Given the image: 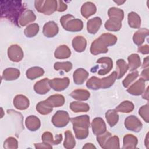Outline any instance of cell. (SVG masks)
Wrapping results in <instances>:
<instances>
[{"label": "cell", "instance_id": "cell-51", "mask_svg": "<svg viewBox=\"0 0 149 149\" xmlns=\"http://www.w3.org/2000/svg\"><path fill=\"white\" fill-rule=\"evenodd\" d=\"M34 146L36 148H52V147L51 144H49L47 143L43 142L41 143H35Z\"/></svg>", "mask_w": 149, "mask_h": 149}, {"label": "cell", "instance_id": "cell-19", "mask_svg": "<svg viewBox=\"0 0 149 149\" xmlns=\"http://www.w3.org/2000/svg\"><path fill=\"white\" fill-rule=\"evenodd\" d=\"M20 74V72L19 69L14 68H8L3 71L2 79L6 81L15 80L19 77Z\"/></svg>", "mask_w": 149, "mask_h": 149}, {"label": "cell", "instance_id": "cell-25", "mask_svg": "<svg viewBox=\"0 0 149 149\" xmlns=\"http://www.w3.org/2000/svg\"><path fill=\"white\" fill-rule=\"evenodd\" d=\"M121 20L116 18L110 17L108 20L106 21L104 26L105 29L111 31H118L122 27Z\"/></svg>", "mask_w": 149, "mask_h": 149}, {"label": "cell", "instance_id": "cell-29", "mask_svg": "<svg viewBox=\"0 0 149 149\" xmlns=\"http://www.w3.org/2000/svg\"><path fill=\"white\" fill-rule=\"evenodd\" d=\"M44 73V70L42 68L34 66L29 68L26 72V77L30 80H34L42 76Z\"/></svg>", "mask_w": 149, "mask_h": 149}, {"label": "cell", "instance_id": "cell-5", "mask_svg": "<svg viewBox=\"0 0 149 149\" xmlns=\"http://www.w3.org/2000/svg\"><path fill=\"white\" fill-rule=\"evenodd\" d=\"M70 120L69 113L65 111H58L52 116L51 122L57 127L66 126Z\"/></svg>", "mask_w": 149, "mask_h": 149}, {"label": "cell", "instance_id": "cell-16", "mask_svg": "<svg viewBox=\"0 0 149 149\" xmlns=\"http://www.w3.org/2000/svg\"><path fill=\"white\" fill-rule=\"evenodd\" d=\"M29 100L22 94L16 95L13 99V105L19 110H25L29 108Z\"/></svg>", "mask_w": 149, "mask_h": 149}, {"label": "cell", "instance_id": "cell-22", "mask_svg": "<svg viewBox=\"0 0 149 149\" xmlns=\"http://www.w3.org/2000/svg\"><path fill=\"white\" fill-rule=\"evenodd\" d=\"M97 11V8L94 3L91 2H86L81 8V15L86 19L94 15Z\"/></svg>", "mask_w": 149, "mask_h": 149}, {"label": "cell", "instance_id": "cell-28", "mask_svg": "<svg viewBox=\"0 0 149 149\" xmlns=\"http://www.w3.org/2000/svg\"><path fill=\"white\" fill-rule=\"evenodd\" d=\"M137 143L138 140L136 136L131 134H127L123 137L122 148H136Z\"/></svg>", "mask_w": 149, "mask_h": 149}, {"label": "cell", "instance_id": "cell-21", "mask_svg": "<svg viewBox=\"0 0 149 149\" xmlns=\"http://www.w3.org/2000/svg\"><path fill=\"white\" fill-rule=\"evenodd\" d=\"M72 46L73 49L77 52H81L86 49L87 41L81 36H77L72 40Z\"/></svg>", "mask_w": 149, "mask_h": 149}, {"label": "cell", "instance_id": "cell-39", "mask_svg": "<svg viewBox=\"0 0 149 149\" xmlns=\"http://www.w3.org/2000/svg\"><path fill=\"white\" fill-rule=\"evenodd\" d=\"M134 104L129 101H124L115 108L117 112L122 113H129L134 109Z\"/></svg>", "mask_w": 149, "mask_h": 149}, {"label": "cell", "instance_id": "cell-32", "mask_svg": "<svg viewBox=\"0 0 149 149\" xmlns=\"http://www.w3.org/2000/svg\"><path fill=\"white\" fill-rule=\"evenodd\" d=\"M127 18L128 24L130 27L133 29H139L140 27L141 19L137 13L134 12L129 13Z\"/></svg>", "mask_w": 149, "mask_h": 149}, {"label": "cell", "instance_id": "cell-20", "mask_svg": "<svg viewBox=\"0 0 149 149\" xmlns=\"http://www.w3.org/2000/svg\"><path fill=\"white\" fill-rule=\"evenodd\" d=\"M88 72L83 68H78L73 73V81L76 84H82L88 77Z\"/></svg>", "mask_w": 149, "mask_h": 149}, {"label": "cell", "instance_id": "cell-48", "mask_svg": "<svg viewBox=\"0 0 149 149\" xmlns=\"http://www.w3.org/2000/svg\"><path fill=\"white\" fill-rule=\"evenodd\" d=\"M148 104L144 105L141 107L139 110V115L143 118V119L147 123L149 122V116H148V111H149Z\"/></svg>", "mask_w": 149, "mask_h": 149}, {"label": "cell", "instance_id": "cell-2", "mask_svg": "<svg viewBox=\"0 0 149 149\" xmlns=\"http://www.w3.org/2000/svg\"><path fill=\"white\" fill-rule=\"evenodd\" d=\"M60 22L63 28L70 32H77L83 29V23L79 19H76L70 14L62 16L60 19Z\"/></svg>", "mask_w": 149, "mask_h": 149}, {"label": "cell", "instance_id": "cell-45", "mask_svg": "<svg viewBox=\"0 0 149 149\" xmlns=\"http://www.w3.org/2000/svg\"><path fill=\"white\" fill-rule=\"evenodd\" d=\"M139 76V72L137 70H134L132 73L127 74V76L125 77V79L123 80L122 84L124 87H128L133 81H134L137 77Z\"/></svg>", "mask_w": 149, "mask_h": 149}, {"label": "cell", "instance_id": "cell-58", "mask_svg": "<svg viewBox=\"0 0 149 149\" xmlns=\"http://www.w3.org/2000/svg\"><path fill=\"white\" fill-rule=\"evenodd\" d=\"M114 2H115L116 3L118 4V5H120L122 4H123V3L125 2V1H114Z\"/></svg>", "mask_w": 149, "mask_h": 149}, {"label": "cell", "instance_id": "cell-24", "mask_svg": "<svg viewBox=\"0 0 149 149\" xmlns=\"http://www.w3.org/2000/svg\"><path fill=\"white\" fill-rule=\"evenodd\" d=\"M25 125L29 130L36 131L40 127L41 122L36 116L30 115L26 119Z\"/></svg>", "mask_w": 149, "mask_h": 149}, {"label": "cell", "instance_id": "cell-33", "mask_svg": "<svg viewBox=\"0 0 149 149\" xmlns=\"http://www.w3.org/2000/svg\"><path fill=\"white\" fill-rule=\"evenodd\" d=\"M128 60V67L130 71L139 68L141 65L140 58L137 54H132L127 58Z\"/></svg>", "mask_w": 149, "mask_h": 149}, {"label": "cell", "instance_id": "cell-9", "mask_svg": "<svg viewBox=\"0 0 149 149\" xmlns=\"http://www.w3.org/2000/svg\"><path fill=\"white\" fill-rule=\"evenodd\" d=\"M91 126L93 133L96 136L101 134L107 131L106 124L100 117L94 118L91 122Z\"/></svg>", "mask_w": 149, "mask_h": 149}, {"label": "cell", "instance_id": "cell-55", "mask_svg": "<svg viewBox=\"0 0 149 149\" xmlns=\"http://www.w3.org/2000/svg\"><path fill=\"white\" fill-rule=\"evenodd\" d=\"M83 148H96L95 146H94L92 143H86L83 147Z\"/></svg>", "mask_w": 149, "mask_h": 149}, {"label": "cell", "instance_id": "cell-12", "mask_svg": "<svg viewBox=\"0 0 149 149\" xmlns=\"http://www.w3.org/2000/svg\"><path fill=\"white\" fill-rule=\"evenodd\" d=\"M97 63L103 65V68L98 71L99 75H105L108 73L113 68L112 59L109 57H102L97 59Z\"/></svg>", "mask_w": 149, "mask_h": 149}, {"label": "cell", "instance_id": "cell-42", "mask_svg": "<svg viewBox=\"0 0 149 149\" xmlns=\"http://www.w3.org/2000/svg\"><path fill=\"white\" fill-rule=\"evenodd\" d=\"M36 110L39 113L45 115H48L52 111L53 108L47 105L45 102V101H42L39 102L37 104Z\"/></svg>", "mask_w": 149, "mask_h": 149}, {"label": "cell", "instance_id": "cell-57", "mask_svg": "<svg viewBox=\"0 0 149 149\" xmlns=\"http://www.w3.org/2000/svg\"><path fill=\"white\" fill-rule=\"evenodd\" d=\"M149 138H148V133H147L146 134V139L144 140V143H145V146L147 148H149Z\"/></svg>", "mask_w": 149, "mask_h": 149}, {"label": "cell", "instance_id": "cell-27", "mask_svg": "<svg viewBox=\"0 0 149 149\" xmlns=\"http://www.w3.org/2000/svg\"><path fill=\"white\" fill-rule=\"evenodd\" d=\"M70 49L66 45H59L57 47L54 52L55 57L59 59H67L70 56Z\"/></svg>", "mask_w": 149, "mask_h": 149}, {"label": "cell", "instance_id": "cell-7", "mask_svg": "<svg viewBox=\"0 0 149 149\" xmlns=\"http://www.w3.org/2000/svg\"><path fill=\"white\" fill-rule=\"evenodd\" d=\"M8 55L10 61L18 62L23 59L24 54L22 48L19 45L13 44L8 49Z\"/></svg>", "mask_w": 149, "mask_h": 149}, {"label": "cell", "instance_id": "cell-13", "mask_svg": "<svg viewBox=\"0 0 149 149\" xmlns=\"http://www.w3.org/2000/svg\"><path fill=\"white\" fill-rule=\"evenodd\" d=\"M49 80L48 78H44L36 82L34 86V91L38 94H45L51 89Z\"/></svg>", "mask_w": 149, "mask_h": 149}, {"label": "cell", "instance_id": "cell-34", "mask_svg": "<svg viewBox=\"0 0 149 149\" xmlns=\"http://www.w3.org/2000/svg\"><path fill=\"white\" fill-rule=\"evenodd\" d=\"M105 118L109 125L113 127L119 120V115L115 109H109L105 113Z\"/></svg>", "mask_w": 149, "mask_h": 149}, {"label": "cell", "instance_id": "cell-35", "mask_svg": "<svg viewBox=\"0 0 149 149\" xmlns=\"http://www.w3.org/2000/svg\"><path fill=\"white\" fill-rule=\"evenodd\" d=\"M76 141L71 131L68 130L65 132L63 147L66 149H72L75 147Z\"/></svg>", "mask_w": 149, "mask_h": 149}, {"label": "cell", "instance_id": "cell-11", "mask_svg": "<svg viewBox=\"0 0 149 149\" xmlns=\"http://www.w3.org/2000/svg\"><path fill=\"white\" fill-rule=\"evenodd\" d=\"M36 19V16L31 10L26 9L19 19L18 23L20 26H26L33 23Z\"/></svg>", "mask_w": 149, "mask_h": 149}, {"label": "cell", "instance_id": "cell-56", "mask_svg": "<svg viewBox=\"0 0 149 149\" xmlns=\"http://www.w3.org/2000/svg\"><path fill=\"white\" fill-rule=\"evenodd\" d=\"M148 56H147L146 58L144 59V62L143 63L142 68H148Z\"/></svg>", "mask_w": 149, "mask_h": 149}, {"label": "cell", "instance_id": "cell-40", "mask_svg": "<svg viewBox=\"0 0 149 149\" xmlns=\"http://www.w3.org/2000/svg\"><path fill=\"white\" fill-rule=\"evenodd\" d=\"M117 79V72L116 71H113L110 75L107 77L102 78V88H108L111 87L115 80Z\"/></svg>", "mask_w": 149, "mask_h": 149}, {"label": "cell", "instance_id": "cell-38", "mask_svg": "<svg viewBox=\"0 0 149 149\" xmlns=\"http://www.w3.org/2000/svg\"><path fill=\"white\" fill-rule=\"evenodd\" d=\"M86 86L89 89L94 90L102 88V79L96 76H92L87 80Z\"/></svg>", "mask_w": 149, "mask_h": 149}, {"label": "cell", "instance_id": "cell-18", "mask_svg": "<svg viewBox=\"0 0 149 149\" xmlns=\"http://www.w3.org/2000/svg\"><path fill=\"white\" fill-rule=\"evenodd\" d=\"M102 24V20L100 17H95L89 19L87 23V30L90 34H95L100 29Z\"/></svg>", "mask_w": 149, "mask_h": 149}, {"label": "cell", "instance_id": "cell-37", "mask_svg": "<svg viewBox=\"0 0 149 149\" xmlns=\"http://www.w3.org/2000/svg\"><path fill=\"white\" fill-rule=\"evenodd\" d=\"M119 137L117 136H111L107 139L102 148L105 149H117L119 148Z\"/></svg>", "mask_w": 149, "mask_h": 149}, {"label": "cell", "instance_id": "cell-1", "mask_svg": "<svg viewBox=\"0 0 149 149\" xmlns=\"http://www.w3.org/2000/svg\"><path fill=\"white\" fill-rule=\"evenodd\" d=\"M1 17L9 20L12 23L19 26L18 21L26 10L22 1H1Z\"/></svg>", "mask_w": 149, "mask_h": 149}, {"label": "cell", "instance_id": "cell-3", "mask_svg": "<svg viewBox=\"0 0 149 149\" xmlns=\"http://www.w3.org/2000/svg\"><path fill=\"white\" fill-rule=\"evenodd\" d=\"M34 6L38 12L44 15H50L57 10L58 3L55 0L35 1Z\"/></svg>", "mask_w": 149, "mask_h": 149}, {"label": "cell", "instance_id": "cell-8", "mask_svg": "<svg viewBox=\"0 0 149 149\" xmlns=\"http://www.w3.org/2000/svg\"><path fill=\"white\" fill-rule=\"evenodd\" d=\"M70 84V80L68 77L63 78H54L49 80L51 88L56 91H61L66 89Z\"/></svg>", "mask_w": 149, "mask_h": 149}, {"label": "cell", "instance_id": "cell-47", "mask_svg": "<svg viewBox=\"0 0 149 149\" xmlns=\"http://www.w3.org/2000/svg\"><path fill=\"white\" fill-rule=\"evenodd\" d=\"M18 147L17 140L13 137H9L7 138L3 143V148L6 149H16Z\"/></svg>", "mask_w": 149, "mask_h": 149}, {"label": "cell", "instance_id": "cell-50", "mask_svg": "<svg viewBox=\"0 0 149 149\" xmlns=\"http://www.w3.org/2000/svg\"><path fill=\"white\" fill-rule=\"evenodd\" d=\"M58 6H57V11L58 12H63L67 9L68 6L66 3H65L62 1H57Z\"/></svg>", "mask_w": 149, "mask_h": 149}, {"label": "cell", "instance_id": "cell-14", "mask_svg": "<svg viewBox=\"0 0 149 149\" xmlns=\"http://www.w3.org/2000/svg\"><path fill=\"white\" fill-rule=\"evenodd\" d=\"M58 26L54 21H49L44 25L42 32L44 35L47 37H53L58 34Z\"/></svg>", "mask_w": 149, "mask_h": 149}, {"label": "cell", "instance_id": "cell-4", "mask_svg": "<svg viewBox=\"0 0 149 149\" xmlns=\"http://www.w3.org/2000/svg\"><path fill=\"white\" fill-rule=\"evenodd\" d=\"M108 47H109L108 43L100 36L91 43L90 51L91 54L94 55L107 53L108 51Z\"/></svg>", "mask_w": 149, "mask_h": 149}, {"label": "cell", "instance_id": "cell-52", "mask_svg": "<svg viewBox=\"0 0 149 149\" xmlns=\"http://www.w3.org/2000/svg\"><path fill=\"white\" fill-rule=\"evenodd\" d=\"M139 52L142 54H148L149 53V46L147 44H145L143 46H140L137 49Z\"/></svg>", "mask_w": 149, "mask_h": 149}, {"label": "cell", "instance_id": "cell-15", "mask_svg": "<svg viewBox=\"0 0 149 149\" xmlns=\"http://www.w3.org/2000/svg\"><path fill=\"white\" fill-rule=\"evenodd\" d=\"M73 126L88 129L90 127V117L88 115H84L79 116L70 119Z\"/></svg>", "mask_w": 149, "mask_h": 149}, {"label": "cell", "instance_id": "cell-17", "mask_svg": "<svg viewBox=\"0 0 149 149\" xmlns=\"http://www.w3.org/2000/svg\"><path fill=\"white\" fill-rule=\"evenodd\" d=\"M47 105L52 108L62 106L65 101V97L61 94H54L44 100Z\"/></svg>", "mask_w": 149, "mask_h": 149}, {"label": "cell", "instance_id": "cell-49", "mask_svg": "<svg viewBox=\"0 0 149 149\" xmlns=\"http://www.w3.org/2000/svg\"><path fill=\"white\" fill-rule=\"evenodd\" d=\"M111 136H112V134L110 132H107V131L97 136V142L98 143V144H100L101 148L103 147L104 144H105L107 139Z\"/></svg>", "mask_w": 149, "mask_h": 149}, {"label": "cell", "instance_id": "cell-46", "mask_svg": "<svg viewBox=\"0 0 149 149\" xmlns=\"http://www.w3.org/2000/svg\"><path fill=\"white\" fill-rule=\"evenodd\" d=\"M54 68L56 70H62L65 72H68L72 69V63L70 62H56L54 63Z\"/></svg>", "mask_w": 149, "mask_h": 149}, {"label": "cell", "instance_id": "cell-26", "mask_svg": "<svg viewBox=\"0 0 149 149\" xmlns=\"http://www.w3.org/2000/svg\"><path fill=\"white\" fill-rule=\"evenodd\" d=\"M148 30L146 28H141L138 30L133 36V40L135 44L140 46L144 41L145 38L148 35Z\"/></svg>", "mask_w": 149, "mask_h": 149}, {"label": "cell", "instance_id": "cell-23", "mask_svg": "<svg viewBox=\"0 0 149 149\" xmlns=\"http://www.w3.org/2000/svg\"><path fill=\"white\" fill-rule=\"evenodd\" d=\"M43 142L47 143L51 145H58L62 140V134H58L56 135L55 139L53 138L52 134L49 132H45L41 137Z\"/></svg>", "mask_w": 149, "mask_h": 149}, {"label": "cell", "instance_id": "cell-10", "mask_svg": "<svg viewBox=\"0 0 149 149\" xmlns=\"http://www.w3.org/2000/svg\"><path fill=\"white\" fill-rule=\"evenodd\" d=\"M145 90V81L140 78L135 83H133L127 89V91L133 95H139L143 93Z\"/></svg>", "mask_w": 149, "mask_h": 149}, {"label": "cell", "instance_id": "cell-6", "mask_svg": "<svg viewBox=\"0 0 149 149\" xmlns=\"http://www.w3.org/2000/svg\"><path fill=\"white\" fill-rule=\"evenodd\" d=\"M124 124L127 130L134 132H140L143 127V124L141 121L134 115L127 116L125 119Z\"/></svg>", "mask_w": 149, "mask_h": 149}, {"label": "cell", "instance_id": "cell-30", "mask_svg": "<svg viewBox=\"0 0 149 149\" xmlns=\"http://www.w3.org/2000/svg\"><path fill=\"white\" fill-rule=\"evenodd\" d=\"M70 109L76 113L86 112L89 111L90 107L88 104L79 101H73L70 104Z\"/></svg>", "mask_w": 149, "mask_h": 149}, {"label": "cell", "instance_id": "cell-53", "mask_svg": "<svg viewBox=\"0 0 149 149\" xmlns=\"http://www.w3.org/2000/svg\"><path fill=\"white\" fill-rule=\"evenodd\" d=\"M148 68L144 69L141 73V77L144 81H148L149 80V74H148Z\"/></svg>", "mask_w": 149, "mask_h": 149}, {"label": "cell", "instance_id": "cell-44", "mask_svg": "<svg viewBox=\"0 0 149 149\" xmlns=\"http://www.w3.org/2000/svg\"><path fill=\"white\" fill-rule=\"evenodd\" d=\"M76 137L79 140H83L87 138L88 136V129L73 126Z\"/></svg>", "mask_w": 149, "mask_h": 149}, {"label": "cell", "instance_id": "cell-36", "mask_svg": "<svg viewBox=\"0 0 149 149\" xmlns=\"http://www.w3.org/2000/svg\"><path fill=\"white\" fill-rule=\"evenodd\" d=\"M117 66V79H120L122 78L124 74L126 73L129 69L128 65L126 63L125 61L123 59H119L116 61Z\"/></svg>", "mask_w": 149, "mask_h": 149}, {"label": "cell", "instance_id": "cell-54", "mask_svg": "<svg viewBox=\"0 0 149 149\" xmlns=\"http://www.w3.org/2000/svg\"><path fill=\"white\" fill-rule=\"evenodd\" d=\"M148 88H149V87H148V86L147 88V89H146V90H144V91L143 93L142 94V97H143V98L146 99V100H147V101L148 100Z\"/></svg>", "mask_w": 149, "mask_h": 149}, {"label": "cell", "instance_id": "cell-41", "mask_svg": "<svg viewBox=\"0 0 149 149\" xmlns=\"http://www.w3.org/2000/svg\"><path fill=\"white\" fill-rule=\"evenodd\" d=\"M39 31V26L37 23H31L24 29V35L29 38L36 36Z\"/></svg>", "mask_w": 149, "mask_h": 149}, {"label": "cell", "instance_id": "cell-43", "mask_svg": "<svg viewBox=\"0 0 149 149\" xmlns=\"http://www.w3.org/2000/svg\"><path fill=\"white\" fill-rule=\"evenodd\" d=\"M108 15L109 18L113 17L122 20L124 17V12L122 9L119 8L112 7L109 9L108 11Z\"/></svg>", "mask_w": 149, "mask_h": 149}, {"label": "cell", "instance_id": "cell-31", "mask_svg": "<svg viewBox=\"0 0 149 149\" xmlns=\"http://www.w3.org/2000/svg\"><path fill=\"white\" fill-rule=\"evenodd\" d=\"M70 95L74 99L78 101H86L90 95V92L84 89H77L73 91Z\"/></svg>", "mask_w": 149, "mask_h": 149}]
</instances>
